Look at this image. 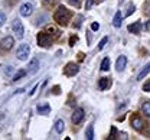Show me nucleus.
Here are the masks:
<instances>
[{"label":"nucleus","mask_w":150,"mask_h":140,"mask_svg":"<svg viewBox=\"0 0 150 140\" xmlns=\"http://www.w3.org/2000/svg\"><path fill=\"white\" fill-rule=\"evenodd\" d=\"M129 32H131V33H134V35H139L140 33V30H142V23L140 22H134V23H131V25H129Z\"/></svg>","instance_id":"nucleus-14"},{"label":"nucleus","mask_w":150,"mask_h":140,"mask_svg":"<svg viewBox=\"0 0 150 140\" xmlns=\"http://www.w3.org/2000/svg\"><path fill=\"white\" fill-rule=\"evenodd\" d=\"M19 12H20V15L23 18H29L32 15V12H33V4L32 3H23L20 6V10Z\"/></svg>","instance_id":"nucleus-8"},{"label":"nucleus","mask_w":150,"mask_h":140,"mask_svg":"<svg viewBox=\"0 0 150 140\" xmlns=\"http://www.w3.org/2000/svg\"><path fill=\"white\" fill-rule=\"evenodd\" d=\"M4 22H6V15H4V12L0 10V26H3Z\"/></svg>","instance_id":"nucleus-30"},{"label":"nucleus","mask_w":150,"mask_h":140,"mask_svg":"<svg viewBox=\"0 0 150 140\" xmlns=\"http://www.w3.org/2000/svg\"><path fill=\"white\" fill-rule=\"evenodd\" d=\"M110 69V58H104L101 62V71H108Z\"/></svg>","instance_id":"nucleus-21"},{"label":"nucleus","mask_w":150,"mask_h":140,"mask_svg":"<svg viewBox=\"0 0 150 140\" xmlns=\"http://www.w3.org/2000/svg\"><path fill=\"white\" fill-rule=\"evenodd\" d=\"M115 133H117V129L112 127L111 129V134H110V139H115Z\"/></svg>","instance_id":"nucleus-35"},{"label":"nucleus","mask_w":150,"mask_h":140,"mask_svg":"<svg viewBox=\"0 0 150 140\" xmlns=\"http://www.w3.org/2000/svg\"><path fill=\"white\" fill-rule=\"evenodd\" d=\"M85 137L88 140L94 139V127L93 126H88V127H87V130H85Z\"/></svg>","instance_id":"nucleus-20"},{"label":"nucleus","mask_w":150,"mask_h":140,"mask_svg":"<svg viewBox=\"0 0 150 140\" xmlns=\"http://www.w3.org/2000/svg\"><path fill=\"white\" fill-rule=\"evenodd\" d=\"M121 23H123V15H121V12H117L115 16H114V19H112V25L115 28H120Z\"/></svg>","instance_id":"nucleus-15"},{"label":"nucleus","mask_w":150,"mask_h":140,"mask_svg":"<svg viewBox=\"0 0 150 140\" xmlns=\"http://www.w3.org/2000/svg\"><path fill=\"white\" fill-rule=\"evenodd\" d=\"M38 39V45L40 46V48H45V49H48L51 45H52V40L54 38L48 33V32H39L36 36Z\"/></svg>","instance_id":"nucleus-3"},{"label":"nucleus","mask_w":150,"mask_h":140,"mask_svg":"<svg viewBox=\"0 0 150 140\" xmlns=\"http://www.w3.org/2000/svg\"><path fill=\"white\" fill-rule=\"evenodd\" d=\"M97 1H104V0H97Z\"/></svg>","instance_id":"nucleus-38"},{"label":"nucleus","mask_w":150,"mask_h":140,"mask_svg":"<svg viewBox=\"0 0 150 140\" xmlns=\"http://www.w3.org/2000/svg\"><path fill=\"white\" fill-rule=\"evenodd\" d=\"M142 111H143V114H144L146 117H150V100L144 101V103L142 104Z\"/></svg>","instance_id":"nucleus-17"},{"label":"nucleus","mask_w":150,"mask_h":140,"mask_svg":"<svg viewBox=\"0 0 150 140\" xmlns=\"http://www.w3.org/2000/svg\"><path fill=\"white\" fill-rule=\"evenodd\" d=\"M134 10H136V6H134L133 3H130V4L127 6V12H126V16H130L131 13H134Z\"/></svg>","instance_id":"nucleus-26"},{"label":"nucleus","mask_w":150,"mask_h":140,"mask_svg":"<svg viewBox=\"0 0 150 140\" xmlns=\"http://www.w3.org/2000/svg\"><path fill=\"white\" fill-rule=\"evenodd\" d=\"M45 20H46V16H40V18H38V19L35 20V25H36V26L43 25V23H45Z\"/></svg>","instance_id":"nucleus-28"},{"label":"nucleus","mask_w":150,"mask_h":140,"mask_svg":"<svg viewBox=\"0 0 150 140\" xmlns=\"http://www.w3.org/2000/svg\"><path fill=\"white\" fill-rule=\"evenodd\" d=\"M38 113L39 114H42V116H46V114H49L51 113V105L48 104V103H39L36 107Z\"/></svg>","instance_id":"nucleus-10"},{"label":"nucleus","mask_w":150,"mask_h":140,"mask_svg":"<svg viewBox=\"0 0 150 140\" xmlns=\"http://www.w3.org/2000/svg\"><path fill=\"white\" fill-rule=\"evenodd\" d=\"M98 87H100L101 91L110 88V87H111V78H100V81H98Z\"/></svg>","instance_id":"nucleus-13"},{"label":"nucleus","mask_w":150,"mask_h":140,"mask_svg":"<svg viewBox=\"0 0 150 140\" xmlns=\"http://www.w3.org/2000/svg\"><path fill=\"white\" fill-rule=\"evenodd\" d=\"M78 71H79V68H78V65L75 64V62H68L67 65H65V68H64V75H67V77H74L78 74Z\"/></svg>","instance_id":"nucleus-5"},{"label":"nucleus","mask_w":150,"mask_h":140,"mask_svg":"<svg viewBox=\"0 0 150 140\" xmlns=\"http://www.w3.org/2000/svg\"><path fill=\"white\" fill-rule=\"evenodd\" d=\"M126 64H127V58H126L124 55L118 57V59H117V62H115V69H117L118 72L124 71V68H126Z\"/></svg>","instance_id":"nucleus-11"},{"label":"nucleus","mask_w":150,"mask_h":140,"mask_svg":"<svg viewBox=\"0 0 150 140\" xmlns=\"http://www.w3.org/2000/svg\"><path fill=\"white\" fill-rule=\"evenodd\" d=\"M68 3H69L71 6H75L76 9L81 6V0H68Z\"/></svg>","instance_id":"nucleus-29"},{"label":"nucleus","mask_w":150,"mask_h":140,"mask_svg":"<svg viewBox=\"0 0 150 140\" xmlns=\"http://www.w3.org/2000/svg\"><path fill=\"white\" fill-rule=\"evenodd\" d=\"M26 75V71H23V69H20V71H18L16 74H15V77H13V81H19L22 77H25Z\"/></svg>","instance_id":"nucleus-25"},{"label":"nucleus","mask_w":150,"mask_h":140,"mask_svg":"<svg viewBox=\"0 0 150 140\" xmlns=\"http://www.w3.org/2000/svg\"><path fill=\"white\" fill-rule=\"evenodd\" d=\"M58 1H59V0H43V6L48 7V9H52Z\"/></svg>","instance_id":"nucleus-23"},{"label":"nucleus","mask_w":150,"mask_h":140,"mask_svg":"<svg viewBox=\"0 0 150 140\" xmlns=\"http://www.w3.org/2000/svg\"><path fill=\"white\" fill-rule=\"evenodd\" d=\"M71 18H72V13L65 6H59L55 10V13H54V20L59 26H67L68 22L71 20Z\"/></svg>","instance_id":"nucleus-1"},{"label":"nucleus","mask_w":150,"mask_h":140,"mask_svg":"<svg viewBox=\"0 0 150 140\" xmlns=\"http://www.w3.org/2000/svg\"><path fill=\"white\" fill-rule=\"evenodd\" d=\"M52 93H54L55 95H58V94H61V88H59V85H55V87L52 88Z\"/></svg>","instance_id":"nucleus-34"},{"label":"nucleus","mask_w":150,"mask_h":140,"mask_svg":"<svg viewBox=\"0 0 150 140\" xmlns=\"http://www.w3.org/2000/svg\"><path fill=\"white\" fill-rule=\"evenodd\" d=\"M143 91L150 93V80H147L146 82H144V85H143Z\"/></svg>","instance_id":"nucleus-31"},{"label":"nucleus","mask_w":150,"mask_h":140,"mask_svg":"<svg viewBox=\"0 0 150 140\" xmlns=\"http://www.w3.org/2000/svg\"><path fill=\"white\" fill-rule=\"evenodd\" d=\"M94 1H95V0H87V4H85V9H87V10H90V9L93 7Z\"/></svg>","instance_id":"nucleus-33"},{"label":"nucleus","mask_w":150,"mask_h":140,"mask_svg":"<svg viewBox=\"0 0 150 140\" xmlns=\"http://www.w3.org/2000/svg\"><path fill=\"white\" fill-rule=\"evenodd\" d=\"M46 32H48V33H49V35L54 38V39H56V38L59 36V30L56 29L55 26H48V28H46Z\"/></svg>","instance_id":"nucleus-18"},{"label":"nucleus","mask_w":150,"mask_h":140,"mask_svg":"<svg viewBox=\"0 0 150 140\" xmlns=\"http://www.w3.org/2000/svg\"><path fill=\"white\" fill-rule=\"evenodd\" d=\"M82 20H84V18L79 15V16H76V20H75L74 23H72V28L74 29H79L81 28V23H82Z\"/></svg>","instance_id":"nucleus-24"},{"label":"nucleus","mask_w":150,"mask_h":140,"mask_svg":"<svg viewBox=\"0 0 150 140\" xmlns=\"http://www.w3.org/2000/svg\"><path fill=\"white\" fill-rule=\"evenodd\" d=\"M13 45H15V39L12 36H6L0 42V49L1 51H10L13 48Z\"/></svg>","instance_id":"nucleus-6"},{"label":"nucleus","mask_w":150,"mask_h":140,"mask_svg":"<svg viewBox=\"0 0 150 140\" xmlns=\"http://www.w3.org/2000/svg\"><path fill=\"white\" fill-rule=\"evenodd\" d=\"M12 28H13V32L16 33L18 39H22V38H23V33H25V29H23V25H22V22H20L19 19H16L15 22H13Z\"/></svg>","instance_id":"nucleus-7"},{"label":"nucleus","mask_w":150,"mask_h":140,"mask_svg":"<svg viewBox=\"0 0 150 140\" xmlns=\"http://www.w3.org/2000/svg\"><path fill=\"white\" fill-rule=\"evenodd\" d=\"M84 116H85V113H84V110L82 108H76L74 113H72V117H71V120L74 124H79L81 121L84 120Z\"/></svg>","instance_id":"nucleus-9"},{"label":"nucleus","mask_w":150,"mask_h":140,"mask_svg":"<svg viewBox=\"0 0 150 140\" xmlns=\"http://www.w3.org/2000/svg\"><path fill=\"white\" fill-rule=\"evenodd\" d=\"M64 129H65V123H64V120H56L55 121V132L56 133H62L64 132Z\"/></svg>","instance_id":"nucleus-19"},{"label":"nucleus","mask_w":150,"mask_h":140,"mask_svg":"<svg viewBox=\"0 0 150 140\" xmlns=\"http://www.w3.org/2000/svg\"><path fill=\"white\" fill-rule=\"evenodd\" d=\"M107 42H108V38H107V36H105V38H103L101 42L98 43V49H100V51H101V49H104V46H105V43H107Z\"/></svg>","instance_id":"nucleus-27"},{"label":"nucleus","mask_w":150,"mask_h":140,"mask_svg":"<svg viewBox=\"0 0 150 140\" xmlns=\"http://www.w3.org/2000/svg\"><path fill=\"white\" fill-rule=\"evenodd\" d=\"M143 13L144 16H150V0L143 3Z\"/></svg>","instance_id":"nucleus-22"},{"label":"nucleus","mask_w":150,"mask_h":140,"mask_svg":"<svg viewBox=\"0 0 150 140\" xmlns=\"http://www.w3.org/2000/svg\"><path fill=\"white\" fill-rule=\"evenodd\" d=\"M91 29H93V30H98V29H100V25H98L97 22H94L93 25H91Z\"/></svg>","instance_id":"nucleus-36"},{"label":"nucleus","mask_w":150,"mask_h":140,"mask_svg":"<svg viewBox=\"0 0 150 140\" xmlns=\"http://www.w3.org/2000/svg\"><path fill=\"white\" fill-rule=\"evenodd\" d=\"M76 40H78V36H76V35H72L71 39H69V46H74L75 43H76Z\"/></svg>","instance_id":"nucleus-32"},{"label":"nucleus","mask_w":150,"mask_h":140,"mask_svg":"<svg viewBox=\"0 0 150 140\" xmlns=\"http://www.w3.org/2000/svg\"><path fill=\"white\" fill-rule=\"evenodd\" d=\"M29 54H30V46L28 43H23L18 48V52H16V57L20 61H26L29 58Z\"/></svg>","instance_id":"nucleus-4"},{"label":"nucleus","mask_w":150,"mask_h":140,"mask_svg":"<svg viewBox=\"0 0 150 140\" xmlns=\"http://www.w3.org/2000/svg\"><path fill=\"white\" fill-rule=\"evenodd\" d=\"M36 88H38V85H35V87L32 88V91H29V95H33V94H35V91H36Z\"/></svg>","instance_id":"nucleus-37"},{"label":"nucleus","mask_w":150,"mask_h":140,"mask_svg":"<svg viewBox=\"0 0 150 140\" xmlns=\"http://www.w3.org/2000/svg\"><path fill=\"white\" fill-rule=\"evenodd\" d=\"M130 124L134 130H137V132H140V133H144V129L149 126L147 123H144L143 117H142L139 113H133L130 116Z\"/></svg>","instance_id":"nucleus-2"},{"label":"nucleus","mask_w":150,"mask_h":140,"mask_svg":"<svg viewBox=\"0 0 150 140\" xmlns=\"http://www.w3.org/2000/svg\"><path fill=\"white\" fill-rule=\"evenodd\" d=\"M149 72H150V62L144 66V68H143V69H142V71H140V72H139V75H137V81H142L146 75H147V74H149Z\"/></svg>","instance_id":"nucleus-16"},{"label":"nucleus","mask_w":150,"mask_h":140,"mask_svg":"<svg viewBox=\"0 0 150 140\" xmlns=\"http://www.w3.org/2000/svg\"><path fill=\"white\" fill-rule=\"evenodd\" d=\"M29 69V74H36L38 69H39V59L38 58H33V59L29 62V66H28Z\"/></svg>","instance_id":"nucleus-12"}]
</instances>
